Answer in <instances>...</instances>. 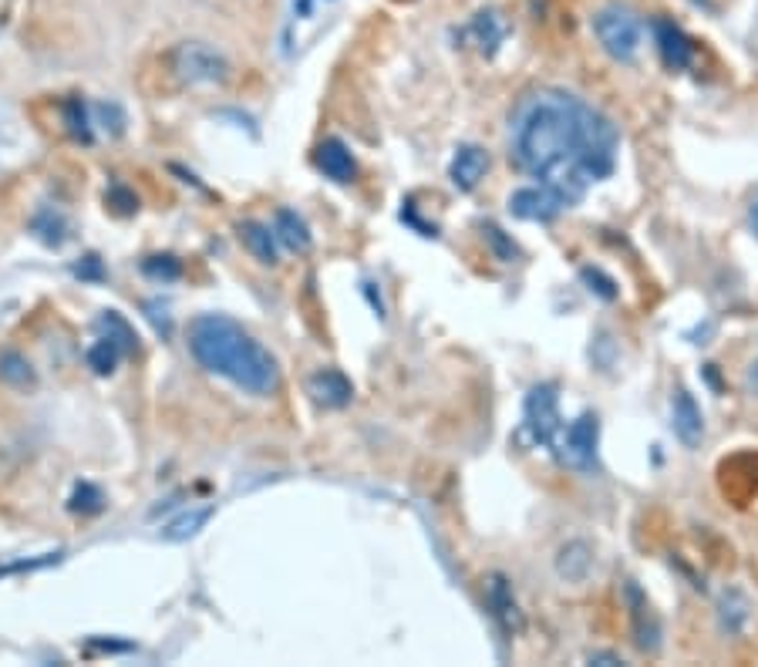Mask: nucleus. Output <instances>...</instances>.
I'll list each match as a JSON object with an SVG mask.
<instances>
[{
	"label": "nucleus",
	"instance_id": "obj_3",
	"mask_svg": "<svg viewBox=\"0 0 758 667\" xmlns=\"http://www.w3.org/2000/svg\"><path fill=\"white\" fill-rule=\"evenodd\" d=\"M169 75L176 78V85L183 88H206V85H226L233 75L229 58L206 45V41H183L165 54Z\"/></svg>",
	"mask_w": 758,
	"mask_h": 667
},
{
	"label": "nucleus",
	"instance_id": "obj_20",
	"mask_svg": "<svg viewBox=\"0 0 758 667\" xmlns=\"http://www.w3.org/2000/svg\"><path fill=\"white\" fill-rule=\"evenodd\" d=\"M125 355V350L112 341V337H105L101 334L91 347H88V368L95 371V374H112L115 368H119V358Z\"/></svg>",
	"mask_w": 758,
	"mask_h": 667
},
{
	"label": "nucleus",
	"instance_id": "obj_15",
	"mask_svg": "<svg viewBox=\"0 0 758 667\" xmlns=\"http://www.w3.org/2000/svg\"><path fill=\"white\" fill-rule=\"evenodd\" d=\"M469 34L475 38L482 54H496V48L502 45V38L509 34V24L502 21L499 11H479L469 24Z\"/></svg>",
	"mask_w": 758,
	"mask_h": 667
},
{
	"label": "nucleus",
	"instance_id": "obj_6",
	"mask_svg": "<svg viewBox=\"0 0 758 667\" xmlns=\"http://www.w3.org/2000/svg\"><path fill=\"white\" fill-rule=\"evenodd\" d=\"M597 439H600V421L597 415H580L576 421H570V425H563V435H560V459L570 462L573 469H591L594 459H597Z\"/></svg>",
	"mask_w": 758,
	"mask_h": 667
},
{
	"label": "nucleus",
	"instance_id": "obj_25",
	"mask_svg": "<svg viewBox=\"0 0 758 667\" xmlns=\"http://www.w3.org/2000/svg\"><path fill=\"white\" fill-rule=\"evenodd\" d=\"M64 122H67V128L75 132V138H82V143H88V122H85V104L78 101V98H72V101H64Z\"/></svg>",
	"mask_w": 758,
	"mask_h": 667
},
{
	"label": "nucleus",
	"instance_id": "obj_14",
	"mask_svg": "<svg viewBox=\"0 0 758 667\" xmlns=\"http://www.w3.org/2000/svg\"><path fill=\"white\" fill-rule=\"evenodd\" d=\"M674 435L687 445L695 448L705 435V418H701V408L698 402L687 395L684 388L674 395Z\"/></svg>",
	"mask_w": 758,
	"mask_h": 667
},
{
	"label": "nucleus",
	"instance_id": "obj_24",
	"mask_svg": "<svg viewBox=\"0 0 758 667\" xmlns=\"http://www.w3.org/2000/svg\"><path fill=\"white\" fill-rule=\"evenodd\" d=\"M142 273L152 276V280H176L183 273V263L176 257H169V254L165 257H149L142 263Z\"/></svg>",
	"mask_w": 758,
	"mask_h": 667
},
{
	"label": "nucleus",
	"instance_id": "obj_2",
	"mask_svg": "<svg viewBox=\"0 0 758 667\" xmlns=\"http://www.w3.org/2000/svg\"><path fill=\"white\" fill-rule=\"evenodd\" d=\"M189 355L199 368L226 378L239 392L270 398L281 392V365L244 324L226 313H199L189 324Z\"/></svg>",
	"mask_w": 758,
	"mask_h": 667
},
{
	"label": "nucleus",
	"instance_id": "obj_22",
	"mask_svg": "<svg viewBox=\"0 0 758 667\" xmlns=\"http://www.w3.org/2000/svg\"><path fill=\"white\" fill-rule=\"evenodd\" d=\"M721 620H725V627L732 630V634H738L742 623L748 620V604L742 593H725V601H721Z\"/></svg>",
	"mask_w": 758,
	"mask_h": 667
},
{
	"label": "nucleus",
	"instance_id": "obj_9",
	"mask_svg": "<svg viewBox=\"0 0 758 667\" xmlns=\"http://www.w3.org/2000/svg\"><path fill=\"white\" fill-rule=\"evenodd\" d=\"M314 165L327 175L331 183H340V186L358 180V162L340 138H324V143L314 149Z\"/></svg>",
	"mask_w": 758,
	"mask_h": 667
},
{
	"label": "nucleus",
	"instance_id": "obj_7",
	"mask_svg": "<svg viewBox=\"0 0 758 667\" xmlns=\"http://www.w3.org/2000/svg\"><path fill=\"white\" fill-rule=\"evenodd\" d=\"M570 202L557 193V189H549V186H523V189H515L509 196V213L512 217H520V220H530V223H549V220H557L563 209Z\"/></svg>",
	"mask_w": 758,
	"mask_h": 667
},
{
	"label": "nucleus",
	"instance_id": "obj_19",
	"mask_svg": "<svg viewBox=\"0 0 758 667\" xmlns=\"http://www.w3.org/2000/svg\"><path fill=\"white\" fill-rule=\"evenodd\" d=\"M213 516H216V506H199V509H189V512L176 516L172 522H165L162 540H169V543H186V540H192L199 530H206V522H210Z\"/></svg>",
	"mask_w": 758,
	"mask_h": 667
},
{
	"label": "nucleus",
	"instance_id": "obj_1",
	"mask_svg": "<svg viewBox=\"0 0 758 667\" xmlns=\"http://www.w3.org/2000/svg\"><path fill=\"white\" fill-rule=\"evenodd\" d=\"M509 149L523 172L573 202L613 172L617 128L583 98L543 88L515 112Z\"/></svg>",
	"mask_w": 758,
	"mask_h": 667
},
{
	"label": "nucleus",
	"instance_id": "obj_21",
	"mask_svg": "<svg viewBox=\"0 0 758 667\" xmlns=\"http://www.w3.org/2000/svg\"><path fill=\"white\" fill-rule=\"evenodd\" d=\"M98 328L105 331V337H112L122 350H135V347H139V334H135V331H132V324L122 318V313H115V310H105V313H101V318H98Z\"/></svg>",
	"mask_w": 758,
	"mask_h": 667
},
{
	"label": "nucleus",
	"instance_id": "obj_4",
	"mask_svg": "<svg viewBox=\"0 0 758 667\" xmlns=\"http://www.w3.org/2000/svg\"><path fill=\"white\" fill-rule=\"evenodd\" d=\"M594 34L600 48L613 58V61H634L641 51V38H644V27L641 17L627 8V4H604L594 14Z\"/></svg>",
	"mask_w": 758,
	"mask_h": 667
},
{
	"label": "nucleus",
	"instance_id": "obj_26",
	"mask_svg": "<svg viewBox=\"0 0 758 667\" xmlns=\"http://www.w3.org/2000/svg\"><path fill=\"white\" fill-rule=\"evenodd\" d=\"M486 239L493 243V250L499 254V260H506V263H509V260L515 257V243H512V239H506L499 226H493V223H489V226H486Z\"/></svg>",
	"mask_w": 758,
	"mask_h": 667
},
{
	"label": "nucleus",
	"instance_id": "obj_27",
	"mask_svg": "<svg viewBox=\"0 0 758 667\" xmlns=\"http://www.w3.org/2000/svg\"><path fill=\"white\" fill-rule=\"evenodd\" d=\"M105 199H109V206L115 209V213H122V217H128V213H135V209H139V199H135V196H132L128 189H122V186H115Z\"/></svg>",
	"mask_w": 758,
	"mask_h": 667
},
{
	"label": "nucleus",
	"instance_id": "obj_16",
	"mask_svg": "<svg viewBox=\"0 0 758 667\" xmlns=\"http://www.w3.org/2000/svg\"><path fill=\"white\" fill-rule=\"evenodd\" d=\"M0 381L11 384V388H38V371H34V365L21 355V350L14 347H4L0 350Z\"/></svg>",
	"mask_w": 758,
	"mask_h": 667
},
{
	"label": "nucleus",
	"instance_id": "obj_29",
	"mask_svg": "<svg viewBox=\"0 0 758 667\" xmlns=\"http://www.w3.org/2000/svg\"><path fill=\"white\" fill-rule=\"evenodd\" d=\"M748 220H751V230L758 233V196H755L751 206H748Z\"/></svg>",
	"mask_w": 758,
	"mask_h": 667
},
{
	"label": "nucleus",
	"instance_id": "obj_10",
	"mask_svg": "<svg viewBox=\"0 0 758 667\" xmlns=\"http://www.w3.org/2000/svg\"><path fill=\"white\" fill-rule=\"evenodd\" d=\"M489 172V152L482 146H459L456 156H452V165H449V180L456 189L462 193H472L482 180H486Z\"/></svg>",
	"mask_w": 758,
	"mask_h": 667
},
{
	"label": "nucleus",
	"instance_id": "obj_13",
	"mask_svg": "<svg viewBox=\"0 0 758 667\" xmlns=\"http://www.w3.org/2000/svg\"><path fill=\"white\" fill-rule=\"evenodd\" d=\"M239 243L253 254V260H260L263 267H277L281 263V239L273 233V226L257 223V220H244L236 226Z\"/></svg>",
	"mask_w": 758,
	"mask_h": 667
},
{
	"label": "nucleus",
	"instance_id": "obj_23",
	"mask_svg": "<svg viewBox=\"0 0 758 667\" xmlns=\"http://www.w3.org/2000/svg\"><path fill=\"white\" fill-rule=\"evenodd\" d=\"M101 506H105V496H101L95 485L82 482V485L75 489V496H72V509H75V512L91 516V512H101Z\"/></svg>",
	"mask_w": 758,
	"mask_h": 667
},
{
	"label": "nucleus",
	"instance_id": "obj_28",
	"mask_svg": "<svg viewBox=\"0 0 758 667\" xmlns=\"http://www.w3.org/2000/svg\"><path fill=\"white\" fill-rule=\"evenodd\" d=\"M583 276H587L591 284H597V287H591V291H597L604 300H613V297H617V291H613V280H610V276H604L600 270H583Z\"/></svg>",
	"mask_w": 758,
	"mask_h": 667
},
{
	"label": "nucleus",
	"instance_id": "obj_11",
	"mask_svg": "<svg viewBox=\"0 0 758 667\" xmlns=\"http://www.w3.org/2000/svg\"><path fill=\"white\" fill-rule=\"evenodd\" d=\"M627 604H631V620H634V638L641 651H658L661 644V623L650 610V601L641 593L637 583H627Z\"/></svg>",
	"mask_w": 758,
	"mask_h": 667
},
{
	"label": "nucleus",
	"instance_id": "obj_12",
	"mask_svg": "<svg viewBox=\"0 0 758 667\" xmlns=\"http://www.w3.org/2000/svg\"><path fill=\"white\" fill-rule=\"evenodd\" d=\"M307 392L314 395V402L324 405V408H344V405H351V398H355L351 381L344 378L337 368H324L318 374H310Z\"/></svg>",
	"mask_w": 758,
	"mask_h": 667
},
{
	"label": "nucleus",
	"instance_id": "obj_5",
	"mask_svg": "<svg viewBox=\"0 0 758 667\" xmlns=\"http://www.w3.org/2000/svg\"><path fill=\"white\" fill-rule=\"evenodd\" d=\"M523 429L536 445L557 448L563 435V418H560V402H557V384H536L526 395L523 405Z\"/></svg>",
	"mask_w": 758,
	"mask_h": 667
},
{
	"label": "nucleus",
	"instance_id": "obj_18",
	"mask_svg": "<svg viewBox=\"0 0 758 667\" xmlns=\"http://www.w3.org/2000/svg\"><path fill=\"white\" fill-rule=\"evenodd\" d=\"M273 233H277V239L284 243L287 250H294V254H307L310 250V230L294 213V209H277V217H273Z\"/></svg>",
	"mask_w": 758,
	"mask_h": 667
},
{
	"label": "nucleus",
	"instance_id": "obj_8",
	"mask_svg": "<svg viewBox=\"0 0 758 667\" xmlns=\"http://www.w3.org/2000/svg\"><path fill=\"white\" fill-rule=\"evenodd\" d=\"M654 41H658L661 61L671 67V72H681V67H687V64L695 61L692 38H687V34L674 21H664V17L654 21Z\"/></svg>",
	"mask_w": 758,
	"mask_h": 667
},
{
	"label": "nucleus",
	"instance_id": "obj_17",
	"mask_svg": "<svg viewBox=\"0 0 758 667\" xmlns=\"http://www.w3.org/2000/svg\"><path fill=\"white\" fill-rule=\"evenodd\" d=\"M489 607H493V617L502 623V630H520V607H515V596L506 583V577H489Z\"/></svg>",
	"mask_w": 758,
	"mask_h": 667
}]
</instances>
